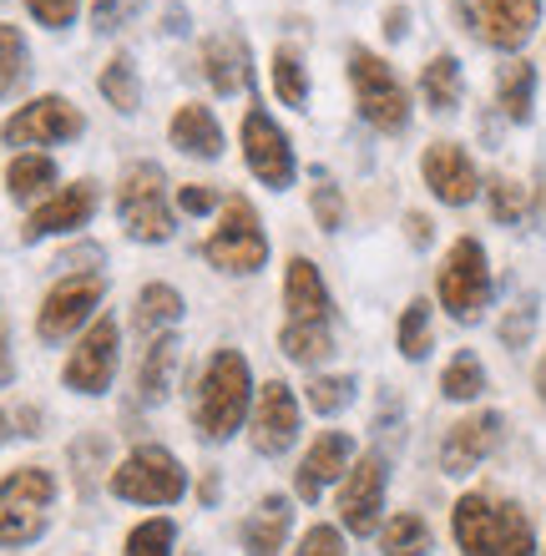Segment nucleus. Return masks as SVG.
I'll list each match as a JSON object with an SVG mask.
<instances>
[{
	"instance_id": "obj_1",
	"label": "nucleus",
	"mask_w": 546,
	"mask_h": 556,
	"mask_svg": "<svg viewBox=\"0 0 546 556\" xmlns=\"http://www.w3.org/2000/svg\"><path fill=\"white\" fill-rule=\"evenodd\" d=\"M456 542L466 556H536L526 511L517 501L481 496V491L456 501Z\"/></svg>"
},
{
	"instance_id": "obj_2",
	"label": "nucleus",
	"mask_w": 546,
	"mask_h": 556,
	"mask_svg": "<svg viewBox=\"0 0 546 556\" xmlns=\"http://www.w3.org/2000/svg\"><path fill=\"white\" fill-rule=\"evenodd\" d=\"M249 400H253V375L249 359L238 350H218L207 359L203 380H198V395H192V420H198V435L203 440H228L238 425L249 420Z\"/></svg>"
},
{
	"instance_id": "obj_3",
	"label": "nucleus",
	"mask_w": 546,
	"mask_h": 556,
	"mask_svg": "<svg viewBox=\"0 0 546 556\" xmlns=\"http://www.w3.org/2000/svg\"><path fill=\"white\" fill-rule=\"evenodd\" d=\"M51 501H56V481L41 466H15L0 481V552L11 546H30L51 521Z\"/></svg>"
},
{
	"instance_id": "obj_4",
	"label": "nucleus",
	"mask_w": 546,
	"mask_h": 556,
	"mask_svg": "<svg viewBox=\"0 0 546 556\" xmlns=\"http://www.w3.org/2000/svg\"><path fill=\"white\" fill-rule=\"evenodd\" d=\"M203 258L213 268H223V274H258V268L268 264L264 223H258L249 198H223L218 228H213V238L203 243Z\"/></svg>"
},
{
	"instance_id": "obj_5",
	"label": "nucleus",
	"mask_w": 546,
	"mask_h": 556,
	"mask_svg": "<svg viewBox=\"0 0 546 556\" xmlns=\"http://www.w3.org/2000/svg\"><path fill=\"white\" fill-rule=\"evenodd\" d=\"M350 81H355V102L359 117L374 127V132H405L410 127V91L399 87V76L384 66L374 51L355 46L350 51Z\"/></svg>"
},
{
	"instance_id": "obj_6",
	"label": "nucleus",
	"mask_w": 546,
	"mask_h": 556,
	"mask_svg": "<svg viewBox=\"0 0 546 556\" xmlns=\"http://www.w3.org/2000/svg\"><path fill=\"white\" fill-rule=\"evenodd\" d=\"M117 213H122V228L137 238V243H167L178 218H173V203H167V188H163V167L157 162H137L127 167L117 188Z\"/></svg>"
},
{
	"instance_id": "obj_7",
	"label": "nucleus",
	"mask_w": 546,
	"mask_h": 556,
	"mask_svg": "<svg viewBox=\"0 0 546 556\" xmlns=\"http://www.w3.org/2000/svg\"><path fill=\"white\" fill-rule=\"evenodd\" d=\"M182 491H188V470L163 445H137L112 470V496L137 501V506H173V501H182Z\"/></svg>"
},
{
	"instance_id": "obj_8",
	"label": "nucleus",
	"mask_w": 546,
	"mask_h": 556,
	"mask_svg": "<svg viewBox=\"0 0 546 556\" xmlns=\"http://www.w3.org/2000/svg\"><path fill=\"white\" fill-rule=\"evenodd\" d=\"M435 293H441L445 314L460 324H475L486 314L491 268H486V249H481L475 238H456V243H450V253H445V264H441V278H435Z\"/></svg>"
},
{
	"instance_id": "obj_9",
	"label": "nucleus",
	"mask_w": 546,
	"mask_h": 556,
	"mask_svg": "<svg viewBox=\"0 0 546 556\" xmlns=\"http://www.w3.org/2000/svg\"><path fill=\"white\" fill-rule=\"evenodd\" d=\"M106 299V278L91 268V274H66L56 289L46 293L41 314H36V334L46 344H66L76 329H87L97 319V308Z\"/></svg>"
},
{
	"instance_id": "obj_10",
	"label": "nucleus",
	"mask_w": 546,
	"mask_h": 556,
	"mask_svg": "<svg viewBox=\"0 0 546 556\" xmlns=\"http://www.w3.org/2000/svg\"><path fill=\"white\" fill-rule=\"evenodd\" d=\"M81 127H87V117H81L66 97H36V102H26L21 112L5 117L0 142L5 147H56V142L81 137Z\"/></svg>"
},
{
	"instance_id": "obj_11",
	"label": "nucleus",
	"mask_w": 546,
	"mask_h": 556,
	"mask_svg": "<svg viewBox=\"0 0 546 556\" xmlns=\"http://www.w3.org/2000/svg\"><path fill=\"white\" fill-rule=\"evenodd\" d=\"M112 375H117V324H112V314H102L81 329L61 380L72 384L76 395H106Z\"/></svg>"
},
{
	"instance_id": "obj_12",
	"label": "nucleus",
	"mask_w": 546,
	"mask_h": 556,
	"mask_svg": "<svg viewBox=\"0 0 546 556\" xmlns=\"http://www.w3.org/2000/svg\"><path fill=\"white\" fill-rule=\"evenodd\" d=\"M243 157H249V173L264 182V188H289L294 182V147L283 137V127L268 112L253 106L243 117Z\"/></svg>"
},
{
	"instance_id": "obj_13",
	"label": "nucleus",
	"mask_w": 546,
	"mask_h": 556,
	"mask_svg": "<svg viewBox=\"0 0 546 556\" xmlns=\"http://www.w3.org/2000/svg\"><path fill=\"white\" fill-rule=\"evenodd\" d=\"M384 481H390V470H384V455H359L355 466L344 470V491H340V516L344 527L355 531V536H369V531L380 527V511H384Z\"/></svg>"
},
{
	"instance_id": "obj_14",
	"label": "nucleus",
	"mask_w": 546,
	"mask_h": 556,
	"mask_svg": "<svg viewBox=\"0 0 546 556\" xmlns=\"http://www.w3.org/2000/svg\"><path fill=\"white\" fill-rule=\"evenodd\" d=\"M249 440H253V451L258 455H283L299 440V400L283 380H268L264 390H258Z\"/></svg>"
},
{
	"instance_id": "obj_15",
	"label": "nucleus",
	"mask_w": 546,
	"mask_h": 556,
	"mask_svg": "<svg viewBox=\"0 0 546 556\" xmlns=\"http://www.w3.org/2000/svg\"><path fill=\"white\" fill-rule=\"evenodd\" d=\"M91 213H97V182H72V188L51 192L41 207H30L21 238L41 243V238H56V233H76V228L91 223Z\"/></svg>"
},
{
	"instance_id": "obj_16",
	"label": "nucleus",
	"mask_w": 546,
	"mask_h": 556,
	"mask_svg": "<svg viewBox=\"0 0 546 556\" xmlns=\"http://www.w3.org/2000/svg\"><path fill=\"white\" fill-rule=\"evenodd\" d=\"M420 173H426V188L450 207L475 203V192H481V173L466 157V147H456V142H430L426 157H420Z\"/></svg>"
},
{
	"instance_id": "obj_17",
	"label": "nucleus",
	"mask_w": 546,
	"mask_h": 556,
	"mask_svg": "<svg viewBox=\"0 0 546 556\" xmlns=\"http://www.w3.org/2000/svg\"><path fill=\"white\" fill-rule=\"evenodd\" d=\"M501 425L506 420L496 410L466 415V420L450 425V435L441 440V470L445 476H471V470L501 445Z\"/></svg>"
},
{
	"instance_id": "obj_18",
	"label": "nucleus",
	"mask_w": 546,
	"mask_h": 556,
	"mask_svg": "<svg viewBox=\"0 0 546 556\" xmlns=\"http://www.w3.org/2000/svg\"><path fill=\"white\" fill-rule=\"evenodd\" d=\"M536 21H542V0H475V26L501 51H517L532 41Z\"/></svg>"
},
{
	"instance_id": "obj_19",
	"label": "nucleus",
	"mask_w": 546,
	"mask_h": 556,
	"mask_svg": "<svg viewBox=\"0 0 546 556\" xmlns=\"http://www.w3.org/2000/svg\"><path fill=\"white\" fill-rule=\"evenodd\" d=\"M350 455H355V440L344 435V430H325V435L309 445V455L299 460V476H294L299 501H319V496H325V485L340 481L344 470H350Z\"/></svg>"
},
{
	"instance_id": "obj_20",
	"label": "nucleus",
	"mask_w": 546,
	"mask_h": 556,
	"mask_svg": "<svg viewBox=\"0 0 546 556\" xmlns=\"http://www.w3.org/2000/svg\"><path fill=\"white\" fill-rule=\"evenodd\" d=\"M283 304H289V324H329V289L309 258H289V268H283Z\"/></svg>"
},
{
	"instance_id": "obj_21",
	"label": "nucleus",
	"mask_w": 546,
	"mask_h": 556,
	"mask_svg": "<svg viewBox=\"0 0 546 556\" xmlns=\"http://www.w3.org/2000/svg\"><path fill=\"white\" fill-rule=\"evenodd\" d=\"M289 527H294L289 501H283V496H264V501H258V511L243 521V552H249V556H279Z\"/></svg>"
},
{
	"instance_id": "obj_22",
	"label": "nucleus",
	"mask_w": 546,
	"mask_h": 556,
	"mask_svg": "<svg viewBox=\"0 0 546 556\" xmlns=\"http://www.w3.org/2000/svg\"><path fill=\"white\" fill-rule=\"evenodd\" d=\"M173 147H178V152H188V157H203V162L223 157V127H218V117H213L203 102H188L178 117H173Z\"/></svg>"
},
{
	"instance_id": "obj_23",
	"label": "nucleus",
	"mask_w": 546,
	"mask_h": 556,
	"mask_svg": "<svg viewBox=\"0 0 546 556\" xmlns=\"http://www.w3.org/2000/svg\"><path fill=\"white\" fill-rule=\"evenodd\" d=\"M203 66H207V81H213V91H223V97H233V91L249 87V46L238 41V36H213V41L203 46Z\"/></svg>"
},
{
	"instance_id": "obj_24",
	"label": "nucleus",
	"mask_w": 546,
	"mask_h": 556,
	"mask_svg": "<svg viewBox=\"0 0 546 556\" xmlns=\"http://www.w3.org/2000/svg\"><path fill=\"white\" fill-rule=\"evenodd\" d=\"M56 188V162L46 152H15L11 167H5V192L15 203H36L46 192Z\"/></svg>"
},
{
	"instance_id": "obj_25",
	"label": "nucleus",
	"mask_w": 546,
	"mask_h": 556,
	"mask_svg": "<svg viewBox=\"0 0 546 556\" xmlns=\"http://www.w3.org/2000/svg\"><path fill=\"white\" fill-rule=\"evenodd\" d=\"M178 334H157L148 344V354H142V375H137V390H142V400H157L167 395V384H173V369H178Z\"/></svg>"
},
{
	"instance_id": "obj_26",
	"label": "nucleus",
	"mask_w": 546,
	"mask_h": 556,
	"mask_svg": "<svg viewBox=\"0 0 546 556\" xmlns=\"http://www.w3.org/2000/svg\"><path fill=\"white\" fill-rule=\"evenodd\" d=\"M496 97H501V112L511 122H532V102H536L532 61H506L501 76H496Z\"/></svg>"
},
{
	"instance_id": "obj_27",
	"label": "nucleus",
	"mask_w": 546,
	"mask_h": 556,
	"mask_svg": "<svg viewBox=\"0 0 546 556\" xmlns=\"http://www.w3.org/2000/svg\"><path fill=\"white\" fill-rule=\"evenodd\" d=\"M97 87H102V97L112 106H117L122 117H132L137 106H142V81H137V61L127 56V51H117V56L102 66V76H97Z\"/></svg>"
},
{
	"instance_id": "obj_28",
	"label": "nucleus",
	"mask_w": 546,
	"mask_h": 556,
	"mask_svg": "<svg viewBox=\"0 0 546 556\" xmlns=\"http://www.w3.org/2000/svg\"><path fill=\"white\" fill-rule=\"evenodd\" d=\"M420 97H426L435 112H456L460 106V61L456 56H430L426 72H420Z\"/></svg>"
},
{
	"instance_id": "obj_29",
	"label": "nucleus",
	"mask_w": 546,
	"mask_h": 556,
	"mask_svg": "<svg viewBox=\"0 0 546 556\" xmlns=\"http://www.w3.org/2000/svg\"><path fill=\"white\" fill-rule=\"evenodd\" d=\"M279 350L294 359V365H319L334 354V339H329V324H283Z\"/></svg>"
},
{
	"instance_id": "obj_30",
	"label": "nucleus",
	"mask_w": 546,
	"mask_h": 556,
	"mask_svg": "<svg viewBox=\"0 0 546 556\" xmlns=\"http://www.w3.org/2000/svg\"><path fill=\"white\" fill-rule=\"evenodd\" d=\"M182 319V293L173 283H148L137 293V329L152 334V329H167V324Z\"/></svg>"
},
{
	"instance_id": "obj_31",
	"label": "nucleus",
	"mask_w": 546,
	"mask_h": 556,
	"mask_svg": "<svg viewBox=\"0 0 546 556\" xmlns=\"http://www.w3.org/2000/svg\"><path fill=\"white\" fill-rule=\"evenodd\" d=\"M430 527H426V516H415V511H399L390 527L380 531V552L384 556H426L430 552Z\"/></svg>"
},
{
	"instance_id": "obj_32",
	"label": "nucleus",
	"mask_w": 546,
	"mask_h": 556,
	"mask_svg": "<svg viewBox=\"0 0 546 556\" xmlns=\"http://www.w3.org/2000/svg\"><path fill=\"white\" fill-rule=\"evenodd\" d=\"M274 91H279L283 106L309 102V76H304V61H299L294 46H279V51H274Z\"/></svg>"
},
{
	"instance_id": "obj_33",
	"label": "nucleus",
	"mask_w": 546,
	"mask_h": 556,
	"mask_svg": "<svg viewBox=\"0 0 546 556\" xmlns=\"http://www.w3.org/2000/svg\"><path fill=\"white\" fill-rule=\"evenodd\" d=\"M30 76V51H26V36L15 26L0 21V97H11L21 81Z\"/></svg>"
},
{
	"instance_id": "obj_34",
	"label": "nucleus",
	"mask_w": 546,
	"mask_h": 556,
	"mask_svg": "<svg viewBox=\"0 0 546 556\" xmlns=\"http://www.w3.org/2000/svg\"><path fill=\"white\" fill-rule=\"evenodd\" d=\"M441 390H445V400H475L481 390H486V369H481V359H475L471 350H460L456 359L445 365Z\"/></svg>"
},
{
	"instance_id": "obj_35",
	"label": "nucleus",
	"mask_w": 546,
	"mask_h": 556,
	"mask_svg": "<svg viewBox=\"0 0 546 556\" xmlns=\"http://www.w3.org/2000/svg\"><path fill=\"white\" fill-rule=\"evenodd\" d=\"M399 354L405 359H426L430 354V304L410 299V308L399 314Z\"/></svg>"
},
{
	"instance_id": "obj_36",
	"label": "nucleus",
	"mask_w": 546,
	"mask_h": 556,
	"mask_svg": "<svg viewBox=\"0 0 546 556\" xmlns=\"http://www.w3.org/2000/svg\"><path fill=\"white\" fill-rule=\"evenodd\" d=\"M173 542H178V527L167 516H152L127 536V556H173Z\"/></svg>"
},
{
	"instance_id": "obj_37",
	"label": "nucleus",
	"mask_w": 546,
	"mask_h": 556,
	"mask_svg": "<svg viewBox=\"0 0 546 556\" xmlns=\"http://www.w3.org/2000/svg\"><path fill=\"white\" fill-rule=\"evenodd\" d=\"M350 400H355V380H350V375H319V380L309 384L314 415H340Z\"/></svg>"
},
{
	"instance_id": "obj_38",
	"label": "nucleus",
	"mask_w": 546,
	"mask_h": 556,
	"mask_svg": "<svg viewBox=\"0 0 546 556\" xmlns=\"http://www.w3.org/2000/svg\"><path fill=\"white\" fill-rule=\"evenodd\" d=\"M491 218L496 223H521L526 218V188L511 177H491Z\"/></svg>"
},
{
	"instance_id": "obj_39",
	"label": "nucleus",
	"mask_w": 546,
	"mask_h": 556,
	"mask_svg": "<svg viewBox=\"0 0 546 556\" xmlns=\"http://www.w3.org/2000/svg\"><path fill=\"white\" fill-rule=\"evenodd\" d=\"M314 218H319L325 233H340L344 228V198L334 182H319V188H314Z\"/></svg>"
},
{
	"instance_id": "obj_40",
	"label": "nucleus",
	"mask_w": 546,
	"mask_h": 556,
	"mask_svg": "<svg viewBox=\"0 0 546 556\" xmlns=\"http://www.w3.org/2000/svg\"><path fill=\"white\" fill-rule=\"evenodd\" d=\"M76 5H81V0H26V11L36 15L46 30H66V26H72Z\"/></svg>"
},
{
	"instance_id": "obj_41",
	"label": "nucleus",
	"mask_w": 546,
	"mask_h": 556,
	"mask_svg": "<svg viewBox=\"0 0 546 556\" xmlns=\"http://www.w3.org/2000/svg\"><path fill=\"white\" fill-rule=\"evenodd\" d=\"M294 556H344V536L334 527H314V531H304V542H299Z\"/></svg>"
},
{
	"instance_id": "obj_42",
	"label": "nucleus",
	"mask_w": 546,
	"mask_h": 556,
	"mask_svg": "<svg viewBox=\"0 0 546 556\" xmlns=\"http://www.w3.org/2000/svg\"><path fill=\"white\" fill-rule=\"evenodd\" d=\"M532 324H536V308H532V304H521L517 314L506 319L501 339H506V344H526V334H532Z\"/></svg>"
},
{
	"instance_id": "obj_43",
	"label": "nucleus",
	"mask_w": 546,
	"mask_h": 556,
	"mask_svg": "<svg viewBox=\"0 0 546 556\" xmlns=\"http://www.w3.org/2000/svg\"><path fill=\"white\" fill-rule=\"evenodd\" d=\"M213 203H218V192H213V188H182L178 192V207H182V213H207Z\"/></svg>"
},
{
	"instance_id": "obj_44",
	"label": "nucleus",
	"mask_w": 546,
	"mask_h": 556,
	"mask_svg": "<svg viewBox=\"0 0 546 556\" xmlns=\"http://www.w3.org/2000/svg\"><path fill=\"white\" fill-rule=\"evenodd\" d=\"M117 11H122V0H97V11H91L97 30H112V26H117Z\"/></svg>"
},
{
	"instance_id": "obj_45",
	"label": "nucleus",
	"mask_w": 546,
	"mask_h": 556,
	"mask_svg": "<svg viewBox=\"0 0 546 556\" xmlns=\"http://www.w3.org/2000/svg\"><path fill=\"white\" fill-rule=\"evenodd\" d=\"M405 21H410V11H405V5L384 11V36H390V41H399V36H405Z\"/></svg>"
},
{
	"instance_id": "obj_46",
	"label": "nucleus",
	"mask_w": 546,
	"mask_h": 556,
	"mask_svg": "<svg viewBox=\"0 0 546 556\" xmlns=\"http://www.w3.org/2000/svg\"><path fill=\"white\" fill-rule=\"evenodd\" d=\"M405 228H410L415 249H426V243H430V218H426V213H410V218H405Z\"/></svg>"
},
{
	"instance_id": "obj_47",
	"label": "nucleus",
	"mask_w": 546,
	"mask_h": 556,
	"mask_svg": "<svg viewBox=\"0 0 546 556\" xmlns=\"http://www.w3.org/2000/svg\"><path fill=\"white\" fill-rule=\"evenodd\" d=\"M0 384H11V350H5V339H0Z\"/></svg>"
},
{
	"instance_id": "obj_48",
	"label": "nucleus",
	"mask_w": 546,
	"mask_h": 556,
	"mask_svg": "<svg viewBox=\"0 0 546 556\" xmlns=\"http://www.w3.org/2000/svg\"><path fill=\"white\" fill-rule=\"evenodd\" d=\"M536 395L546 400V359H542V365H536Z\"/></svg>"
},
{
	"instance_id": "obj_49",
	"label": "nucleus",
	"mask_w": 546,
	"mask_h": 556,
	"mask_svg": "<svg viewBox=\"0 0 546 556\" xmlns=\"http://www.w3.org/2000/svg\"><path fill=\"white\" fill-rule=\"evenodd\" d=\"M0 440H5V415H0Z\"/></svg>"
}]
</instances>
